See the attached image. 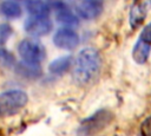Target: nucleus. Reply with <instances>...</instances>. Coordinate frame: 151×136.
Wrapping results in <instances>:
<instances>
[{
	"label": "nucleus",
	"mask_w": 151,
	"mask_h": 136,
	"mask_svg": "<svg viewBox=\"0 0 151 136\" xmlns=\"http://www.w3.org/2000/svg\"><path fill=\"white\" fill-rule=\"evenodd\" d=\"M53 24L46 15H31L25 20L24 28L32 37H42L52 31Z\"/></svg>",
	"instance_id": "obj_4"
},
{
	"label": "nucleus",
	"mask_w": 151,
	"mask_h": 136,
	"mask_svg": "<svg viewBox=\"0 0 151 136\" xmlns=\"http://www.w3.org/2000/svg\"><path fill=\"white\" fill-rule=\"evenodd\" d=\"M149 53H150V44H147L146 41L139 39L134 47H133V51H132V56H133V59L138 63V64H144L149 57Z\"/></svg>",
	"instance_id": "obj_12"
},
{
	"label": "nucleus",
	"mask_w": 151,
	"mask_h": 136,
	"mask_svg": "<svg viewBox=\"0 0 151 136\" xmlns=\"http://www.w3.org/2000/svg\"><path fill=\"white\" fill-rule=\"evenodd\" d=\"M18 51L24 61L32 64H39L45 58L46 53L42 44L32 38L21 40L18 46Z\"/></svg>",
	"instance_id": "obj_3"
},
{
	"label": "nucleus",
	"mask_w": 151,
	"mask_h": 136,
	"mask_svg": "<svg viewBox=\"0 0 151 136\" xmlns=\"http://www.w3.org/2000/svg\"><path fill=\"white\" fill-rule=\"evenodd\" d=\"M100 66V54L96 48L85 47L80 50L73 60V80L79 85L90 84L98 76Z\"/></svg>",
	"instance_id": "obj_1"
},
{
	"label": "nucleus",
	"mask_w": 151,
	"mask_h": 136,
	"mask_svg": "<svg viewBox=\"0 0 151 136\" xmlns=\"http://www.w3.org/2000/svg\"><path fill=\"white\" fill-rule=\"evenodd\" d=\"M142 132H143V136H151V116L143 122Z\"/></svg>",
	"instance_id": "obj_18"
},
{
	"label": "nucleus",
	"mask_w": 151,
	"mask_h": 136,
	"mask_svg": "<svg viewBox=\"0 0 151 136\" xmlns=\"http://www.w3.org/2000/svg\"><path fill=\"white\" fill-rule=\"evenodd\" d=\"M11 34H12V28L9 25H7V24L0 25V45L5 44L7 41V39L11 37Z\"/></svg>",
	"instance_id": "obj_16"
},
{
	"label": "nucleus",
	"mask_w": 151,
	"mask_h": 136,
	"mask_svg": "<svg viewBox=\"0 0 151 136\" xmlns=\"http://www.w3.org/2000/svg\"><path fill=\"white\" fill-rule=\"evenodd\" d=\"M0 64L5 66H13L15 64V59L12 56V53L4 48H0Z\"/></svg>",
	"instance_id": "obj_15"
},
{
	"label": "nucleus",
	"mask_w": 151,
	"mask_h": 136,
	"mask_svg": "<svg viewBox=\"0 0 151 136\" xmlns=\"http://www.w3.org/2000/svg\"><path fill=\"white\" fill-rule=\"evenodd\" d=\"M71 66H73V60L71 56H64V57H59L57 59H54L53 61H51V64L48 65V70L53 75H64L66 73Z\"/></svg>",
	"instance_id": "obj_9"
},
{
	"label": "nucleus",
	"mask_w": 151,
	"mask_h": 136,
	"mask_svg": "<svg viewBox=\"0 0 151 136\" xmlns=\"http://www.w3.org/2000/svg\"><path fill=\"white\" fill-rule=\"evenodd\" d=\"M15 1H18V0H15Z\"/></svg>",
	"instance_id": "obj_20"
},
{
	"label": "nucleus",
	"mask_w": 151,
	"mask_h": 136,
	"mask_svg": "<svg viewBox=\"0 0 151 136\" xmlns=\"http://www.w3.org/2000/svg\"><path fill=\"white\" fill-rule=\"evenodd\" d=\"M17 71L26 77V78H35L40 76V67L38 66V64H32V63H26V61H21L17 65Z\"/></svg>",
	"instance_id": "obj_13"
},
{
	"label": "nucleus",
	"mask_w": 151,
	"mask_h": 136,
	"mask_svg": "<svg viewBox=\"0 0 151 136\" xmlns=\"http://www.w3.org/2000/svg\"><path fill=\"white\" fill-rule=\"evenodd\" d=\"M140 39L146 41L147 44H151V24L146 25L140 34Z\"/></svg>",
	"instance_id": "obj_17"
},
{
	"label": "nucleus",
	"mask_w": 151,
	"mask_h": 136,
	"mask_svg": "<svg viewBox=\"0 0 151 136\" xmlns=\"http://www.w3.org/2000/svg\"><path fill=\"white\" fill-rule=\"evenodd\" d=\"M105 121H107L106 112L105 111H99L96 115H92L91 117H88V118H86V119L83 121V123L79 127L78 134L81 135V136L91 135L94 131L99 130L104 125Z\"/></svg>",
	"instance_id": "obj_6"
},
{
	"label": "nucleus",
	"mask_w": 151,
	"mask_h": 136,
	"mask_svg": "<svg viewBox=\"0 0 151 136\" xmlns=\"http://www.w3.org/2000/svg\"><path fill=\"white\" fill-rule=\"evenodd\" d=\"M145 14H146V11H145V7L140 4H136L132 9H131V13H130V24L132 27H137L139 26L144 18H145Z\"/></svg>",
	"instance_id": "obj_14"
},
{
	"label": "nucleus",
	"mask_w": 151,
	"mask_h": 136,
	"mask_svg": "<svg viewBox=\"0 0 151 136\" xmlns=\"http://www.w3.org/2000/svg\"><path fill=\"white\" fill-rule=\"evenodd\" d=\"M79 1H100V2H103V0H79Z\"/></svg>",
	"instance_id": "obj_19"
},
{
	"label": "nucleus",
	"mask_w": 151,
	"mask_h": 136,
	"mask_svg": "<svg viewBox=\"0 0 151 136\" xmlns=\"http://www.w3.org/2000/svg\"><path fill=\"white\" fill-rule=\"evenodd\" d=\"M55 19L59 24L66 27H73L79 24V15L76 14L71 7H63L55 9Z\"/></svg>",
	"instance_id": "obj_8"
},
{
	"label": "nucleus",
	"mask_w": 151,
	"mask_h": 136,
	"mask_svg": "<svg viewBox=\"0 0 151 136\" xmlns=\"http://www.w3.org/2000/svg\"><path fill=\"white\" fill-rule=\"evenodd\" d=\"M28 102V96L19 89L7 90L0 93V117H11L22 110Z\"/></svg>",
	"instance_id": "obj_2"
},
{
	"label": "nucleus",
	"mask_w": 151,
	"mask_h": 136,
	"mask_svg": "<svg viewBox=\"0 0 151 136\" xmlns=\"http://www.w3.org/2000/svg\"><path fill=\"white\" fill-rule=\"evenodd\" d=\"M0 13L8 19H17L21 15V7L15 0H5L0 5Z\"/></svg>",
	"instance_id": "obj_11"
},
{
	"label": "nucleus",
	"mask_w": 151,
	"mask_h": 136,
	"mask_svg": "<svg viewBox=\"0 0 151 136\" xmlns=\"http://www.w3.org/2000/svg\"><path fill=\"white\" fill-rule=\"evenodd\" d=\"M77 14L85 19V20H92L100 15L103 11V2L100 1H79V4L76 7Z\"/></svg>",
	"instance_id": "obj_7"
},
{
	"label": "nucleus",
	"mask_w": 151,
	"mask_h": 136,
	"mask_svg": "<svg viewBox=\"0 0 151 136\" xmlns=\"http://www.w3.org/2000/svg\"><path fill=\"white\" fill-rule=\"evenodd\" d=\"M27 11L31 15H46L48 17L51 12V5L44 0H28L26 2Z\"/></svg>",
	"instance_id": "obj_10"
},
{
	"label": "nucleus",
	"mask_w": 151,
	"mask_h": 136,
	"mask_svg": "<svg viewBox=\"0 0 151 136\" xmlns=\"http://www.w3.org/2000/svg\"><path fill=\"white\" fill-rule=\"evenodd\" d=\"M53 43L63 50H73L79 44V35L72 27H60L53 35Z\"/></svg>",
	"instance_id": "obj_5"
}]
</instances>
